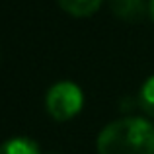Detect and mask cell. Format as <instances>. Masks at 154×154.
<instances>
[{"label":"cell","instance_id":"5b68a950","mask_svg":"<svg viewBox=\"0 0 154 154\" xmlns=\"http://www.w3.org/2000/svg\"><path fill=\"white\" fill-rule=\"evenodd\" d=\"M0 154H39V146L31 139L16 137L0 144Z\"/></svg>","mask_w":154,"mask_h":154},{"label":"cell","instance_id":"6da1fadb","mask_svg":"<svg viewBox=\"0 0 154 154\" xmlns=\"http://www.w3.org/2000/svg\"><path fill=\"white\" fill-rule=\"evenodd\" d=\"M100 154H154V125L143 117L113 121L98 137Z\"/></svg>","mask_w":154,"mask_h":154},{"label":"cell","instance_id":"7a4b0ae2","mask_svg":"<svg viewBox=\"0 0 154 154\" xmlns=\"http://www.w3.org/2000/svg\"><path fill=\"white\" fill-rule=\"evenodd\" d=\"M82 103H84L82 90L74 82H68V80L55 84L47 92V98H45L47 111L57 121H66L70 117H74L82 109Z\"/></svg>","mask_w":154,"mask_h":154},{"label":"cell","instance_id":"8992f818","mask_svg":"<svg viewBox=\"0 0 154 154\" xmlns=\"http://www.w3.org/2000/svg\"><path fill=\"white\" fill-rule=\"evenodd\" d=\"M140 105L148 115H154V76H150L140 88Z\"/></svg>","mask_w":154,"mask_h":154},{"label":"cell","instance_id":"52a82bcc","mask_svg":"<svg viewBox=\"0 0 154 154\" xmlns=\"http://www.w3.org/2000/svg\"><path fill=\"white\" fill-rule=\"evenodd\" d=\"M150 14H152V18H154V0H150Z\"/></svg>","mask_w":154,"mask_h":154},{"label":"cell","instance_id":"277c9868","mask_svg":"<svg viewBox=\"0 0 154 154\" xmlns=\"http://www.w3.org/2000/svg\"><path fill=\"white\" fill-rule=\"evenodd\" d=\"M103 0H59L60 8L68 14L76 16V18H86L92 16L100 6H102Z\"/></svg>","mask_w":154,"mask_h":154},{"label":"cell","instance_id":"3957f363","mask_svg":"<svg viewBox=\"0 0 154 154\" xmlns=\"http://www.w3.org/2000/svg\"><path fill=\"white\" fill-rule=\"evenodd\" d=\"M111 12L125 22H139L146 14L143 0H111Z\"/></svg>","mask_w":154,"mask_h":154}]
</instances>
